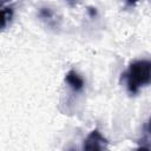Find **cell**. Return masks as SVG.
<instances>
[{
    "instance_id": "cell-1",
    "label": "cell",
    "mask_w": 151,
    "mask_h": 151,
    "mask_svg": "<svg viewBox=\"0 0 151 151\" xmlns=\"http://www.w3.org/2000/svg\"><path fill=\"white\" fill-rule=\"evenodd\" d=\"M123 79L131 94L151 85V59H138L132 61L123 73Z\"/></svg>"
},
{
    "instance_id": "cell-2",
    "label": "cell",
    "mask_w": 151,
    "mask_h": 151,
    "mask_svg": "<svg viewBox=\"0 0 151 151\" xmlns=\"http://www.w3.org/2000/svg\"><path fill=\"white\" fill-rule=\"evenodd\" d=\"M83 149L84 150H105L107 149V140L97 129H94L93 131L90 132V134L84 140Z\"/></svg>"
},
{
    "instance_id": "cell-3",
    "label": "cell",
    "mask_w": 151,
    "mask_h": 151,
    "mask_svg": "<svg viewBox=\"0 0 151 151\" xmlns=\"http://www.w3.org/2000/svg\"><path fill=\"white\" fill-rule=\"evenodd\" d=\"M65 81L66 84L74 91V92H80L83 91L84 86H85V83H84V79L81 76H79V73L74 70H70L66 76H65Z\"/></svg>"
},
{
    "instance_id": "cell-4",
    "label": "cell",
    "mask_w": 151,
    "mask_h": 151,
    "mask_svg": "<svg viewBox=\"0 0 151 151\" xmlns=\"http://www.w3.org/2000/svg\"><path fill=\"white\" fill-rule=\"evenodd\" d=\"M12 17H13L12 8L6 7V8H2L1 9V26H2V28H6L8 21L12 20Z\"/></svg>"
},
{
    "instance_id": "cell-5",
    "label": "cell",
    "mask_w": 151,
    "mask_h": 151,
    "mask_svg": "<svg viewBox=\"0 0 151 151\" xmlns=\"http://www.w3.org/2000/svg\"><path fill=\"white\" fill-rule=\"evenodd\" d=\"M53 15L52 11L50 8H41L40 9V17L44 18V19H51Z\"/></svg>"
},
{
    "instance_id": "cell-6",
    "label": "cell",
    "mask_w": 151,
    "mask_h": 151,
    "mask_svg": "<svg viewBox=\"0 0 151 151\" xmlns=\"http://www.w3.org/2000/svg\"><path fill=\"white\" fill-rule=\"evenodd\" d=\"M78 1H79V0H66V2H67L70 6H76V5L78 4Z\"/></svg>"
},
{
    "instance_id": "cell-7",
    "label": "cell",
    "mask_w": 151,
    "mask_h": 151,
    "mask_svg": "<svg viewBox=\"0 0 151 151\" xmlns=\"http://www.w3.org/2000/svg\"><path fill=\"white\" fill-rule=\"evenodd\" d=\"M125 1H126V4H127V5L132 6V5H136V4H137L139 0H125Z\"/></svg>"
},
{
    "instance_id": "cell-8",
    "label": "cell",
    "mask_w": 151,
    "mask_h": 151,
    "mask_svg": "<svg viewBox=\"0 0 151 151\" xmlns=\"http://www.w3.org/2000/svg\"><path fill=\"white\" fill-rule=\"evenodd\" d=\"M88 12H90V15H91V17H94V15L97 14L96 8H90V9H88Z\"/></svg>"
}]
</instances>
